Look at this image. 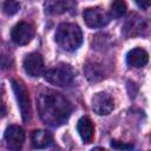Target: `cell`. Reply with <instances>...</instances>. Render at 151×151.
<instances>
[{
    "mask_svg": "<svg viewBox=\"0 0 151 151\" xmlns=\"http://www.w3.org/2000/svg\"><path fill=\"white\" fill-rule=\"evenodd\" d=\"M22 66H24L25 72L33 78L40 77L44 73V59L40 53L32 52L27 54L24 58Z\"/></svg>",
    "mask_w": 151,
    "mask_h": 151,
    "instance_id": "obj_8",
    "label": "cell"
},
{
    "mask_svg": "<svg viewBox=\"0 0 151 151\" xmlns=\"http://www.w3.org/2000/svg\"><path fill=\"white\" fill-rule=\"evenodd\" d=\"M83 18L85 24L91 27V28H98V27H104L106 26L110 20V13L104 11L100 7H90L86 8L83 13Z\"/></svg>",
    "mask_w": 151,
    "mask_h": 151,
    "instance_id": "obj_5",
    "label": "cell"
},
{
    "mask_svg": "<svg viewBox=\"0 0 151 151\" xmlns=\"http://www.w3.org/2000/svg\"><path fill=\"white\" fill-rule=\"evenodd\" d=\"M114 107L113 98L106 92H98L92 97V110L99 116H106Z\"/></svg>",
    "mask_w": 151,
    "mask_h": 151,
    "instance_id": "obj_7",
    "label": "cell"
},
{
    "mask_svg": "<svg viewBox=\"0 0 151 151\" xmlns=\"http://www.w3.org/2000/svg\"><path fill=\"white\" fill-rule=\"evenodd\" d=\"M149 61V54L145 50L137 47L131 50L126 55V63L127 65L132 67H143Z\"/></svg>",
    "mask_w": 151,
    "mask_h": 151,
    "instance_id": "obj_10",
    "label": "cell"
},
{
    "mask_svg": "<svg viewBox=\"0 0 151 151\" xmlns=\"http://www.w3.org/2000/svg\"><path fill=\"white\" fill-rule=\"evenodd\" d=\"M126 11V4L124 1H113L110 7V17L111 18H120Z\"/></svg>",
    "mask_w": 151,
    "mask_h": 151,
    "instance_id": "obj_15",
    "label": "cell"
},
{
    "mask_svg": "<svg viewBox=\"0 0 151 151\" xmlns=\"http://www.w3.org/2000/svg\"><path fill=\"white\" fill-rule=\"evenodd\" d=\"M111 145H112V147H114V149H122V150H126V151H129V150H131V149L133 147V146L130 145V144H124V143L118 142V140H112Z\"/></svg>",
    "mask_w": 151,
    "mask_h": 151,
    "instance_id": "obj_18",
    "label": "cell"
},
{
    "mask_svg": "<svg viewBox=\"0 0 151 151\" xmlns=\"http://www.w3.org/2000/svg\"><path fill=\"white\" fill-rule=\"evenodd\" d=\"M34 35L33 27L25 21H21L17 24L12 31H11V38L12 40L18 45H26L28 44Z\"/></svg>",
    "mask_w": 151,
    "mask_h": 151,
    "instance_id": "obj_9",
    "label": "cell"
},
{
    "mask_svg": "<svg viewBox=\"0 0 151 151\" xmlns=\"http://www.w3.org/2000/svg\"><path fill=\"white\" fill-rule=\"evenodd\" d=\"M12 88H13V92H14L15 98L18 100V106H19L22 120L27 123L31 119V116H32L31 100H29L28 92H27L25 85L21 81L15 80V79L12 80Z\"/></svg>",
    "mask_w": 151,
    "mask_h": 151,
    "instance_id": "obj_4",
    "label": "cell"
},
{
    "mask_svg": "<svg viewBox=\"0 0 151 151\" xmlns=\"http://www.w3.org/2000/svg\"><path fill=\"white\" fill-rule=\"evenodd\" d=\"M55 41L63 50L73 52L81 45L83 33L76 24L63 22L57 28Z\"/></svg>",
    "mask_w": 151,
    "mask_h": 151,
    "instance_id": "obj_2",
    "label": "cell"
},
{
    "mask_svg": "<svg viewBox=\"0 0 151 151\" xmlns=\"http://www.w3.org/2000/svg\"><path fill=\"white\" fill-rule=\"evenodd\" d=\"M142 25H143V20L140 18H138L137 20L136 19H132V17L129 18V21L125 26V29H129L130 33L129 35H134V34H140L142 33Z\"/></svg>",
    "mask_w": 151,
    "mask_h": 151,
    "instance_id": "obj_16",
    "label": "cell"
},
{
    "mask_svg": "<svg viewBox=\"0 0 151 151\" xmlns=\"http://www.w3.org/2000/svg\"><path fill=\"white\" fill-rule=\"evenodd\" d=\"M74 6V2L72 1H63V0H54V1H47L45 2V9L50 14H61L71 9V7Z\"/></svg>",
    "mask_w": 151,
    "mask_h": 151,
    "instance_id": "obj_13",
    "label": "cell"
},
{
    "mask_svg": "<svg viewBox=\"0 0 151 151\" xmlns=\"http://www.w3.org/2000/svg\"><path fill=\"white\" fill-rule=\"evenodd\" d=\"M31 142L33 147L35 149H45L50 146L53 142V137L51 132L46 130H34L31 133Z\"/></svg>",
    "mask_w": 151,
    "mask_h": 151,
    "instance_id": "obj_11",
    "label": "cell"
},
{
    "mask_svg": "<svg viewBox=\"0 0 151 151\" xmlns=\"http://www.w3.org/2000/svg\"><path fill=\"white\" fill-rule=\"evenodd\" d=\"M76 77L74 70L66 64H59L55 65L54 67L50 68L45 73V79L52 85H57L60 87L68 86L73 83Z\"/></svg>",
    "mask_w": 151,
    "mask_h": 151,
    "instance_id": "obj_3",
    "label": "cell"
},
{
    "mask_svg": "<svg viewBox=\"0 0 151 151\" xmlns=\"http://www.w3.org/2000/svg\"><path fill=\"white\" fill-rule=\"evenodd\" d=\"M2 9L7 15H13L20 9V4L17 1H5Z\"/></svg>",
    "mask_w": 151,
    "mask_h": 151,
    "instance_id": "obj_17",
    "label": "cell"
},
{
    "mask_svg": "<svg viewBox=\"0 0 151 151\" xmlns=\"http://www.w3.org/2000/svg\"><path fill=\"white\" fill-rule=\"evenodd\" d=\"M91 151H109V150H106L104 147H100V146H97V147H93Z\"/></svg>",
    "mask_w": 151,
    "mask_h": 151,
    "instance_id": "obj_20",
    "label": "cell"
},
{
    "mask_svg": "<svg viewBox=\"0 0 151 151\" xmlns=\"http://www.w3.org/2000/svg\"><path fill=\"white\" fill-rule=\"evenodd\" d=\"M77 131L85 143H90L93 138L94 126L88 117H81L77 123Z\"/></svg>",
    "mask_w": 151,
    "mask_h": 151,
    "instance_id": "obj_12",
    "label": "cell"
},
{
    "mask_svg": "<svg viewBox=\"0 0 151 151\" xmlns=\"http://www.w3.org/2000/svg\"><path fill=\"white\" fill-rule=\"evenodd\" d=\"M150 138H151V137H150Z\"/></svg>",
    "mask_w": 151,
    "mask_h": 151,
    "instance_id": "obj_21",
    "label": "cell"
},
{
    "mask_svg": "<svg viewBox=\"0 0 151 151\" xmlns=\"http://www.w3.org/2000/svg\"><path fill=\"white\" fill-rule=\"evenodd\" d=\"M136 5L139 6L143 9H146L147 7L151 6V1H136Z\"/></svg>",
    "mask_w": 151,
    "mask_h": 151,
    "instance_id": "obj_19",
    "label": "cell"
},
{
    "mask_svg": "<svg viewBox=\"0 0 151 151\" xmlns=\"http://www.w3.org/2000/svg\"><path fill=\"white\" fill-rule=\"evenodd\" d=\"M85 73H86V77L91 80V81H97V80H100L104 76L100 71V67L94 65V64H87L85 67Z\"/></svg>",
    "mask_w": 151,
    "mask_h": 151,
    "instance_id": "obj_14",
    "label": "cell"
},
{
    "mask_svg": "<svg viewBox=\"0 0 151 151\" xmlns=\"http://www.w3.org/2000/svg\"><path fill=\"white\" fill-rule=\"evenodd\" d=\"M37 109L41 120L51 126L63 125L72 112L71 103L54 90H42L37 97Z\"/></svg>",
    "mask_w": 151,
    "mask_h": 151,
    "instance_id": "obj_1",
    "label": "cell"
},
{
    "mask_svg": "<svg viewBox=\"0 0 151 151\" xmlns=\"http://www.w3.org/2000/svg\"><path fill=\"white\" fill-rule=\"evenodd\" d=\"M5 142L9 151H20L25 142V132L19 125H9L5 131Z\"/></svg>",
    "mask_w": 151,
    "mask_h": 151,
    "instance_id": "obj_6",
    "label": "cell"
}]
</instances>
